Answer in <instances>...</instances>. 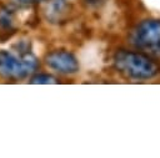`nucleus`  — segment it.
Here are the masks:
<instances>
[{
  "instance_id": "f03ea898",
  "label": "nucleus",
  "mask_w": 160,
  "mask_h": 158,
  "mask_svg": "<svg viewBox=\"0 0 160 158\" xmlns=\"http://www.w3.org/2000/svg\"><path fill=\"white\" fill-rule=\"evenodd\" d=\"M126 42L129 46L160 60V17L145 16L139 19L129 29Z\"/></svg>"
},
{
  "instance_id": "39448f33",
  "label": "nucleus",
  "mask_w": 160,
  "mask_h": 158,
  "mask_svg": "<svg viewBox=\"0 0 160 158\" xmlns=\"http://www.w3.org/2000/svg\"><path fill=\"white\" fill-rule=\"evenodd\" d=\"M42 14L45 19L52 24H59L69 19L71 14V4L69 0H44Z\"/></svg>"
},
{
  "instance_id": "0eeeda50",
  "label": "nucleus",
  "mask_w": 160,
  "mask_h": 158,
  "mask_svg": "<svg viewBox=\"0 0 160 158\" xmlns=\"http://www.w3.org/2000/svg\"><path fill=\"white\" fill-rule=\"evenodd\" d=\"M12 1L19 6H30V5H34V4H39L44 0H12Z\"/></svg>"
},
{
  "instance_id": "f257e3e1",
  "label": "nucleus",
  "mask_w": 160,
  "mask_h": 158,
  "mask_svg": "<svg viewBox=\"0 0 160 158\" xmlns=\"http://www.w3.org/2000/svg\"><path fill=\"white\" fill-rule=\"evenodd\" d=\"M115 72L132 82H150L160 78V60L135 47H119L111 56Z\"/></svg>"
},
{
  "instance_id": "1a4fd4ad",
  "label": "nucleus",
  "mask_w": 160,
  "mask_h": 158,
  "mask_svg": "<svg viewBox=\"0 0 160 158\" xmlns=\"http://www.w3.org/2000/svg\"><path fill=\"white\" fill-rule=\"evenodd\" d=\"M69 1H71V0H69Z\"/></svg>"
},
{
  "instance_id": "20e7f679",
  "label": "nucleus",
  "mask_w": 160,
  "mask_h": 158,
  "mask_svg": "<svg viewBox=\"0 0 160 158\" xmlns=\"http://www.w3.org/2000/svg\"><path fill=\"white\" fill-rule=\"evenodd\" d=\"M44 61L50 70L60 75H75L80 71L78 57L68 50H54L45 56Z\"/></svg>"
},
{
  "instance_id": "7ed1b4c3",
  "label": "nucleus",
  "mask_w": 160,
  "mask_h": 158,
  "mask_svg": "<svg viewBox=\"0 0 160 158\" xmlns=\"http://www.w3.org/2000/svg\"><path fill=\"white\" fill-rule=\"evenodd\" d=\"M39 66L38 58L30 52H21L20 56L1 50L0 51V75L10 80H21L32 73Z\"/></svg>"
},
{
  "instance_id": "6e6552de",
  "label": "nucleus",
  "mask_w": 160,
  "mask_h": 158,
  "mask_svg": "<svg viewBox=\"0 0 160 158\" xmlns=\"http://www.w3.org/2000/svg\"><path fill=\"white\" fill-rule=\"evenodd\" d=\"M85 2H88V4H90V5H95V4H98L100 0H84Z\"/></svg>"
},
{
  "instance_id": "423d86ee",
  "label": "nucleus",
  "mask_w": 160,
  "mask_h": 158,
  "mask_svg": "<svg viewBox=\"0 0 160 158\" xmlns=\"http://www.w3.org/2000/svg\"><path fill=\"white\" fill-rule=\"evenodd\" d=\"M59 80L50 75V73H35L30 78V83H40V85H49V83H58Z\"/></svg>"
}]
</instances>
